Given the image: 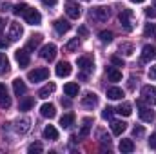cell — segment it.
Here are the masks:
<instances>
[{
  "mask_svg": "<svg viewBox=\"0 0 156 154\" xmlns=\"http://www.w3.org/2000/svg\"><path fill=\"white\" fill-rule=\"evenodd\" d=\"M142 100L147 102L149 105H156V87L154 85H145L142 89Z\"/></svg>",
  "mask_w": 156,
  "mask_h": 154,
  "instance_id": "obj_5",
  "label": "cell"
},
{
  "mask_svg": "<svg viewBox=\"0 0 156 154\" xmlns=\"http://www.w3.org/2000/svg\"><path fill=\"white\" fill-rule=\"evenodd\" d=\"M24 18L31 26H38L40 22H42V15H40L37 9H31V7H27V11L24 13Z\"/></svg>",
  "mask_w": 156,
  "mask_h": 154,
  "instance_id": "obj_7",
  "label": "cell"
},
{
  "mask_svg": "<svg viewBox=\"0 0 156 154\" xmlns=\"http://www.w3.org/2000/svg\"><path fill=\"white\" fill-rule=\"evenodd\" d=\"M100 140H102V143H107V147L111 145V138H109L107 134H104V132H102V134H100Z\"/></svg>",
  "mask_w": 156,
  "mask_h": 154,
  "instance_id": "obj_43",
  "label": "cell"
},
{
  "mask_svg": "<svg viewBox=\"0 0 156 154\" xmlns=\"http://www.w3.org/2000/svg\"><path fill=\"white\" fill-rule=\"evenodd\" d=\"M133 134H134V136H144L145 131H144V127H134V129H133Z\"/></svg>",
  "mask_w": 156,
  "mask_h": 154,
  "instance_id": "obj_42",
  "label": "cell"
},
{
  "mask_svg": "<svg viewBox=\"0 0 156 154\" xmlns=\"http://www.w3.org/2000/svg\"><path fill=\"white\" fill-rule=\"evenodd\" d=\"M105 73H107L109 82H120L122 80V73L118 69H115V67H105Z\"/></svg>",
  "mask_w": 156,
  "mask_h": 154,
  "instance_id": "obj_24",
  "label": "cell"
},
{
  "mask_svg": "<svg viewBox=\"0 0 156 154\" xmlns=\"http://www.w3.org/2000/svg\"><path fill=\"white\" fill-rule=\"evenodd\" d=\"M120 53L122 54H125V56H131L133 53H134V47H133V44H120Z\"/></svg>",
  "mask_w": 156,
  "mask_h": 154,
  "instance_id": "obj_31",
  "label": "cell"
},
{
  "mask_svg": "<svg viewBox=\"0 0 156 154\" xmlns=\"http://www.w3.org/2000/svg\"><path fill=\"white\" fill-rule=\"evenodd\" d=\"M100 40L105 42V44L113 42V33H111V31H100Z\"/></svg>",
  "mask_w": 156,
  "mask_h": 154,
  "instance_id": "obj_37",
  "label": "cell"
},
{
  "mask_svg": "<svg viewBox=\"0 0 156 154\" xmlns=\"http://www.w3.org/2000/svg\"><path fill=\"white\" fill-rule=\"evenodd\" d=\"M145 16H149V18H156V7H149V9H145Z\"/></svg>",
  "mask_w": 156,
  "mask_h": 154,
  "instance_id": "obj_40",
  "label": "cell"
},
{
  "mask_svg": "<svg viewBox=\"0 0 156 154\" xmlns=\"http://www.w3.org/2000/svg\"><path fill=\"white\" fill-rule=\"evenodd\" d=\"M78 91H80V87H78V83H75V82H69V83L64 85V93H66V96H69V98L76 96Z\"/></svg>",
  "mask_w": 156,
  "mask_h": 154,
  "instance_id": "obj_20",
  "label": "cell"
},
{
  "mask_svg": "<svg viewBox=\"0 0 156 154\" xmlns=\"http://www.w3.org/2000/svg\"><path fill=\"white\" fill-rule=\"evenodd\" d=\"M113 113H115L113 107H105L104 113H102V118H104V120H111V118H113Z\"/></svg>",
  "mask_w": 156,
  "mask_h": 154,
  "instance_id": "obj_38",
  "label": "cell"
},
{
  "mask_svg": "<svg viewBox=\"0 0 156 154\" xmlns=\"http://www.w3.org/2000/svg\"><path fill=\"white\" fill-rule=\"evenodd\" d=\"M131 2H136V4H142V2H145V0H131Z\"/></svg>",
  "mask_w": 156,
  "mask_h": 154,
  "instance_id": "obj_53",
  "label": "cell"
},
{
  "mask_svg": "<svg viewBox=\"0 0 156 154\" xmlns=\"http://www.w3.org/2000/svg\"><path fill=\"white\" fill-rule=\"evenodd\" d=\"M107 98H111V100H120V98H123V91H122L120 87H109V89H107Z\"/></svg>",
  "mask_w": 156,
  "mask_h": 154,
  "instance_id": "obj_27",
  "label": "cell"
},
{
  "mask_svg": "<svg viewBox=\"0 0 156 154\" xmlns=\"http://www.w3.org/2000/svg\"><path fill=\"white\" fill-rule=\"evenodd\" d=\"M111 62H113L115 65H120V67H123V60H122L120 56H111Z\"/></svg>",
  "mask_w": 156,
  "mask_h": 154,
  "instance_id": "obj_41",
  "label": "cell"
},
{
  "mask_svg": "<svg viewBox=\"0 0 156 154\" xmlns=\"http://www.w3.org/2000/svg\"><path fill=\"white\" fill-rule=\"evenodd\" d=\"M13 91H15V94H16L18 98L26 94L27 87H26V83H24V80H22V78H16V80H13Z\"/></svg>",
  "mask_w": 156,
  "mask_h": 154,
  "instance_id": "obj_16",
  "label": "cell"
},
{
  "mask_svg": "<svg viewBox=\"0 0 156 154\" xmlns=\"http://www.w3.org/2000/svg\"><path fill=\"white\" fill-rule=\"evenodd\" d=\"M78 69H80V78L85 80V78L93 73V69H94L93 60L87 58V56H80V58H78Z\"/></svg>",
  "mask_w": 156,
  "mask_h": 154,
  "instance_id": "obj_2",
  "label": "cell"
},
{
  "mask_svg": "<svg viewBox=\"0 0 156 154\" xmlns=\"http://www.w3.org/2000/svg\"><path fill=\"white\" fill-rule=\"evenodd\" d=\"M40 56H42L44 60H47V62H53V60L56 58V45H55V44L44 45L42 51H40Z\"/></svg>",
  "mask_w": 156,
  "mask_h": 154,
  "instance_id": "obj_6",
  "label": "cell"
},
{
  "mask_svg": "<svg viewBox=\"0 0 156 154\" xmlns=\"http://www.w3.org/2000/svg\"><path fill=\"white\" fill-rule=\"evenodd\" d=\"M7 45H9L7 40H0V49H4V47H7Z\"/></svg>",
  "mask_w": 156,
  "mask_h": 154,
  "instance_id": "obj_49",
  "label": "cell"
},
{
  "mask_svg": "<svg viewBox=\"0 0 156 154\" xmlns=\"http://www.w3.org/2000/svg\"><path fill=\"white\" fill-rule=\"evenodd\" d=\"M55 89H56V85H55L53 82H51V83H47L45 87H42V89L38 91V98H47L49 94H53V93H55Z\"/></svg>",
  "mask_w": 156,
  "mask_h": 154,
  "instance_id": "obj_25",
  "label": "cell"
},
{
  "mask_svg": "<svg viewBox=\"0 0 156 154\" xmlns=\"http://www.w3.org/2000/svg\"><path fill=\"white\" fill-rule=\"evenodd\" d=\"M45 78H49V69H47V67H37V69H33V71L27 73V80L33 82V83L44 82Z\"/></svg>",
  "mask_w": 156,
  "mask_h": 154,
  "instance_id": "obj_3",
  "label": "cell"
},
{
  "mask_svg": "<svg viewBox=\"0 0 156 154\" xmlns=\"http://www.w3.org/2000/svg\"><path fill=\"white\" fill-rule=\"evenodd\" d=\"M71 71H73V67H71V64L69 62H60L58 65H56V76L60 78H66L71 75Z\"/></svg>",
  "mask_w": 156,
  "mask_h": 154,
  "instance_id": "obj_13",
  "label": "cell"
},
{
  "mask_svg": "<svg viewBox=\"0 0 156 154\" xmlns=\"http://www.w3.org/2000/svg\"><path fill=\"white\" fill-rule=\"evenodd\" d=\"M40 114L44 116V118H55L56 116V107L53 103H44L40 107Z\"/></svg>",
  "mask_w": 156,
  "mask_h": 154,
  "instance_id": "obj_19",
  "label": "cell"
},
{
  "mask_svg": "<svg viewBox=\"0 0 156 154\" xmlns=\"http://www.w3.org/2000/svg\"><path fill=\"white\" fill-rule=\"evenodd\" d=\"M133 18H134V13L131 9H122L120 11V24L127 33H131L134 29V20Z\"/></svg>",
  "mask_w": 156,
  "mask_h": 154,
  "instance_id": "obj_1",
  "label": "cell"
},
{
  "mask_svg": "<svg viewBox=\"0 0 156 154\" xmlns=\"http://www.w3.org/2000/svg\"><path fill=\"white\" fill-rule=\"evenodd\" d=\"M149 76H151V80H156V65H153L149 69Z\"/></svg>",
  "mask_w": 156,
  "mask_h": 154,
  "instance_id": "obj_45",
  "label": "cell"
},
{
  "mask_svg": "<svg viewBox=\"0 0 156 154\" xmlns=\"http://www.w3.org/2000/svg\"><path fill=\"white\" fill-rule=\"evenodd\" d=\"M42 2H44L45 5H49V7H53V5H56V2H58V0H42Z\"/></svg>",
  "mask_w": 156,
  "mask_h": 154,
  "instance_id": "obj_46",
  "label": "cell"
},
{
  "mask_svg": "<svg viewBox=\"0 0 156 154\" xmlns=\"http://www.w3.org/2000/svg\"><path fill=\"white\" fill-rule=\"evenodd\" d=\"M40 44H42V35H33V37L29 38V42H27L26 49H27V51H35Z\"/></svg>",
  "mask_w": 156,
  "mask_h": 154,
  "instance_id": "obj_23",
  "label": "cell"
},
{
  "mask_svg": "<svg viewBox=\"0 0 156 154\" xmlns=\"http://www.w3.org/2000/svg\"><path fill=\"white\" fill-rule=\"evenodd\" d=\"M9 105H11V96H9V93H7L5 85L0 83V107H2V109H7Z\"/></svg>",
  "mask_w": 156,
  "mask_h": 154,
  "instance_id": "obj_12",
  "label": "cell"
},
{
  "mask_svg": "<svg viewBox=\"0 0 156 154\" xmlns=\"http://www.w3.org/2000/svg\"><path fill=\"white\" fill-rule=\"evenodd\" d=\"M44 138L49 140V142H55V140H58V131H56L53 125H47V127L44 129Z\"/></svg>",
  "mask_w": 156,
  "mask_h": 154,
  "instance_id": "obj_22",
  "label": "cell"
},
{
  "mask_svg": "<svg viewBox=\"0 0 156 154\" xmlns=\"http://www.w3.org/2000/svg\"><path fill=\"white\" fill-rule=\"evenodd\" d=\"M140 120L145 121V123H153L156 120L154 111H151V109H147V107H140Z\"/></svg>",
  "mask_w": 156,
  "mask_h": 154,
  "instance_id": "obj_15",
  "label": "cell"
},
{
  "mask_svg": "<svg viewBox=\"0 0 156 154\" xmlns=\"http://www.w3.org/2000/svg\"><path fill=\"white\" fill-rule=\"evenodd\" d=\"M15 58H16V62H18V65H20V67H27V65H29V62H31L27 49H18V51L15 53Z\"/></svg>",
  "mask_w": 156,
  "mask_h": 154,
  "instance_id": "obj_9",
  "label": "cell"
},
{
  "mask_svg": "<svg viewBox=\"0 0 156 154\" xmlns=\"http://www.w3.org/2000/svg\"><path fill=\"white\" fill-rule=\"evenodd\" d=\"M154 5H156V0H154Z\"/></svg>",
  "mask_w": 156,
  "mask_h": 154,
  "instance_id": "obj_54",
  "label": "cell"
},
{
  "mask_svg": "<svg viewBox=\"0 0 156 154\" xmlns=\"http://www.w3.org/2000/svg\"><path fill=\"white\" fill-rule=\"evenodd\" d=\"M53 27L56 29V33H58V35H64V33H67V31L71 29V24H69L67 20H64V18H58V20H55Z\"/></svg>",
  "mask_w": 156,
  "mask_h": 154,
  "instance_id": "obj_14",
  "label": "cell"
},
{
  "mask_svg": "<svg viewBox=\"0 0 156 154\" xmlns=\"http://www.w3.org/2000/svg\"><path fill=\"white\" fill-rule=\"evenodd\" d=\"M27 151H29L31 154L33 152H42V143H38V142H37V143H31Z\"/></svg>",
  "mask_w": 156,
  "mask_h": 154,
  "instance_id": "obj_39",
  "label": "cell"
},
{
  "mask_svg": "<svg viewBox=\"0 0 156 154\" xmlns=\"http://www.w3.org/2000/svg\"><path fill=\"white\" fill-rule=\"evenodd\" d=\"M7 71H9V60H7V56L4 53H0V73L5 75Z\"/></svg>",
  "mask_w": 156,
  "mask_h": 154,
  "instance_id": "obj_30",
  "label": "cell"
},
{
  "mask_svg": "<svg viewBox=\"0 0 156 154\" xmlns=\"http://www.w3.org/2000/svg\"><path fill=\"white\" fill-rule=\"evenodd\" d=\"M149 147L151 149H156V132L151 134V138H149Z\"/></svg>",
  "mask_w": 156,
  "mask_h": 154,
  "instance_id": "obj_44",
  "label": "cell"
},
{
  "mask_svg": "<svg viewBox=\"0 0 156 154\" xmlns=\"http://www.w3.org/2000/svg\"><path fill=\"white\" fill-rule=\"evenodd\" d=\"M78 47H80V38H73L67 42V45H66V51L67 53H75Z\"/></svg>",
  "mask_w": 156,
  "mask_h": 154,
  "instance_id": "obj_34",
  "label": "cell"
},
{
  "mask_svg": "<svg viewBox=\"0 0 156 154\" xmlns=\"http://www.w3.org/2000/svg\"><path fill=\"white\" fill-rule=\"evenodd\" d=\"M120 151L122 152H133L134 151V142L133 140H122L120 142Z\"/></svg>",
  "mask_w": 156,
  "mask_h": 154,
  "instance_id": "obj_29",
  "label": "cell"
},
{
  "mask_svg": "<svg viewBox=\"0 0 156 154\" xmlns=\"http://www.w3.org/2000/svg\"><path fill=\"white\" fill-rule=\"evenodd\" d=\"M83 125H82V131H80V136H87L89 134V131H91V123H93V120L91 118H83V121H82Z\"/></svg>",
  "mask_w": 156,
  "mask_h": 154,
  "instance_id": "obj_32",
  "label": "cell"
},
{
  "mask_svg": "<svg viewBox=\"0 0 156 154\" xmlns=\"http://www.w3.org/2000/svg\"><path fill=\"white\" fill-rule=\"evenodd\" d=\"M66 13H67V16H69V18H78V16L82 15L80 5L75 4V2H69V4L66 5Z\"/></svg>",
  "mask_w": 156,
  "mask_h": 154,
  "instance_id": "obj_18",
  "label": "cell"
},
{
  "mask_svg": "<svg viewBox=\"0 0 156 154\" xmlns=\"http://www.w3.org/2000/svg\"><path fill=\"white\" fill-rule=\"evenodd\" d=\"M73 123H75V114H73V113H67V114H64L60 118V125H62L64 129H69Z\"/></svg>",
  "mask_w": 156,
  "mask_h": 154,
  "instance_id": "obj_26",
  "label": "cell"
},
{
  "mask_svg": "<svg viewBox=\"0 0 156 154\" xmlns=\"http://www.w3.org/2000/svg\"><path fill=\"white\" fill-rule=\"evenodd\" d=\"M82 105L85 109H93L98 105V96L94 93H85V96H82Z\"/></svg>",
  "mask_w": 156,
  "mask_h": 154,
  "instance_id": "obj_10",
  "label": "cell"
},
{
  "mask_svg": "<svg viewBox=\"0 0 156 154\" xmlns=\"http://www.w3.org/2000/svg\"><path fill=\"white\" fill-rule=\"evenodd\" d=\"M33 105H35V98H33V96H26V98H22V100H20L18 111H24V113H26V111H29Z\"/></svg>",
  "mask_w": 156,
  "mask_h": 154,
  "instance_id": "obj_21",
  "label": "cell"
},
{
  "mask_svg": "<svg viewBox=\"0 0 156 154\" xmlns=\"http://www.w3.org/2000/svg\"><path fill=\"white\" fill-rule=\"evenodd\" d=\"M62 105H64V107H71V100H67V98L64 100V98H62Z\"/></svg>",
  "mask_w": 156,
  "mask_h": 154,
  "instance_id": "obj_48",
  "label": "cell"
},
{
  "mask_svg": "<svg viewBox=\"0 0 156 154\" xmlns=\"http://www.w3.org/2000/svg\"><path fill=\"white\" fill-rule=\"evenodd\" d=\"M156 60V45H144L142 49V62H151Z\"/></svg>",
  "mask_w": 156,
  "mask_h": 154,
  "instance_id": "obj_11",
  "label": "cell"
},
{
  "mask_svg": "<svg viewBox=\"0 0 156 154\" xmlns=\"http://www.w3.org/2000/svg\"><path fill=\"white\" fill-rule=\"evenodd\" d=\"M133 87H134V78L129 80V89H133Z\"/></svg>",
  "mask_w": 156,
  "mask_h": 154,
  "instance_id": "obj_51",
  "label": "cell"
},
{
  "mask_svg": "<svg viewBox=\"0 0 156 154\" xmlns=\"http://www.w3.org/2000/svg\"><path fill=\"white\" fill-rule=\"evenodd\" d=\"M9 7H11V5H9V4H4V5H2V7H0V9H2V11H4V13H5V11H9Z\"/></svg>",
  "mask_w": 156,
  "mask_h": 154,
  "instance_id": "obj_50",
  "label": "cell"
},
{
  "mask_svg": "<svg viewBox=\"0 0 156 154\" xmlns=\"http://www.w3.org/2000/svg\"><path fill=\"white\" fill-rule=\"evenodd\" d=\"M22 35H24L22 26H20L18 22H11V24H9V40H11V42H16V40L22 38Z\"/></svg>",
  "mask_w": 156,
  "mask_h": 154,
  "instance_id": "obj_8",
  "label": "cell"
},
{
  "mask_svg": "<svg viewBox=\"0 0 156 154\" xmlns=\"http://www.w3.org/2000/svg\"><path fill=\"white\" fill-rule=\"evenodd\" d=\"M89 18L96 22H105L109 18V7H93L89 11Z\"/></svg>",
  "mask_w": 156,
  "mask_h": 154,
  "instance_id": "obj_4",
  "label": "cell"
},
{
  "mask_svg": "<svg viewBox=\"0 0 156 154\" xmlns=\"http://www.w3.org/2000/svg\"><path fill=\"white\" fill-rule=\"evenodd\" d=\"M78 33H80L82 37H87V27H80V29H78Z\"/></svg>",
  "mask_w": 156,
  "mask_h": 154,
  "instance_id": "obj_47",
  "label": "cell"
},
{
  "mask_svg": "<svg viewBox=\"0 0 156 154\" xmlns=\"http://www.w3.org/2000/svg\"><path fill=\"white\" fill-rule=\"evenodd\" d=\"M4 26H5V24H4V20L0 18V33H2V29H4Z\"/></svg>",
  "mask_w": 156,
  "mask_h": 154,
  "instance_id": "obj_52",
  "label": "cell"
},
{
  "mask_svg": "<svg viewBox=\"0 0 156 154\" xmlns=\"http://www.w3.org/2000/svg\"><path fill=\"white\" fill-rule=\"evenodd\" d=\"M15 129H16V132L26 134V132L31 129V120H29V118H22V120H18L16 125H15Z\"/></svg>",
  "mask_w": 156,
  "mask_h": 154,
  "instance_id": "obj_17",
  "label": "cell"
},
{
  "mask_svg": "<svg viewBox=\"0 0 156 154\" xmlns=\"http://www.w3.org/2000/svg\"><path fill=\"white\" fill-rule=\"evenodd\" d=\"M116 113H118V114H122V116H131V113H133L131 103H122V105H118Z\"/></svg>",
  "mask_w": 156,
  "mask_h": 154,
  "instance_id": "obj_33",
  "label": "cell"
},
{
  "mask_svg": "<svg viewBox=\"0 0 156 154\" xmlns=\"http://www.w3.org/2000/svg\"><path fill=\"white\" fill-rule=\"evenodd\" d=\"M27 7H29V5H27V4H16V5H15V9H13V11H15V15H16V16H20V15H22V16H24V13H26V11H27Z\"/></svg>",
  "mask_w": 156,
  "mask_h": 154,
  "instance_id": "obj_36",
  "label": "cell"
},
{
  "mask_svg": "<svg viewBox=\"0 0 156 154\" xmlns=\"http://www.w3.org/2000/svg\"><path fill=\"white\" fill-rule=\"evenodd\" d=\"M125 129H127V123H123V121H113L111 123V131H113L115 136H120Z\"/></svg>",
  "mask_w": 156,
  "mask_h": 154,
  "instance_id": "obj_28",
  "label": "cell"
},
{
  "mask_svg": "<svg viewBox=\"0 0 156 154\" xmlns=\"http://www.w3.org/2000/svg\"><path fill=\"white\" fill-rule=\"evenodd\" d=\"M144 35H145L147 38H149V37H151V38H154V37H156V24H147V26H145V29H144Z\"/></svg>",
  "mask_w": 156,
  "mask_h": 154,
  "instance_id": "obj_35",
  "label": "cell"
}]
</instances>
